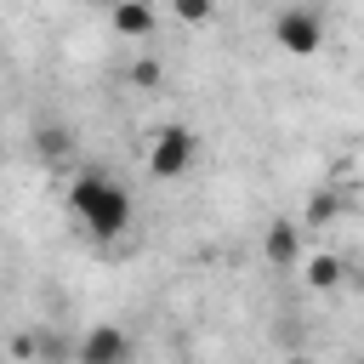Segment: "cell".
<instances>
[{
	"mask_svg": "<svg viewBox=\"0 0 364 364\" xmlns=\"http://www.w3.org/2000/svg\"><path fill=\"white\" fill-rule=\"evenodd\" d=\"M262 256H267L273 267H290V262L301 256V228H296V222H273L267 239H262Z\"/></svg>",
	"mask_w": 364,
	"mask_h": 364,
	"instance_id": "5b68a950",
	"label": "cell"
},
{
	"mask_svg": "<svg viewBox=\"0 0 364 364\" xmlns=\"http://www.w3.org/2000/svg\"><path fill=\"white\" fill-rule=\"evenodd\" d=\"M68 205H74V216L85 222L91 239H119V233L131 228V199H125V188L108 182L102 171L74 176V182H68Z\"/></svg>",
	"mask_w": 364,
	"mask_h": 364,
	"instance_id": "6da1fadb",
	"label": "cell"
},
{
	"mask_svg": "<svg viewBox=\"0 0 364 364\" xmlns=\"http://www.w3.org/2000/svg\"><path fill=\"white\" fill-rule=\"evenodd\" d=\"M108 11H114V34H125V40H148L154 34V6L148 0H119Z\"/></svg>",
	"mask_w": 364,
	"mask_h": 364,
	"instance_id": "8992f818",
	"label": "cell"
},
{
	"mask_svg": "<svg viewBox=\"0 0 364 364\" xmlns=\"http://www.w3.org/2000/svg\"><path fill=\"white\" fill-rule=\"evenodd\" d=\"M40 154H46V159H63V154H68V131H63V125H46V131H40Z\"/></svg>",
	"mask_w": 364,
	"mask_h": 364,
	"instance_id": "9c48e42d",
	"label": "cell"
},
{
	"mask_svg": "<svg viewBox=\"0 0 364 364\" xmlns=\"http://www.w3.org/2000/svg\"><path fill=\"white\" fill-rule=\"evenodd\" d=\"M341 273H347V262H341V256H330V250L307 256V284H313V290H330V284H341Z\"/></svg>",
	"mask_w": 364,
	"mask_h": 364,
	"instance_id": "52a82bcc",
	"label": "cell"
},
{
	"mask_svg": "<svg viewBox=\"0 0 364 364\" xmlns=\"http://www.w3.org/2000/svg\"><path fill=\"white\" fill-rule=\"evenodd\" d=\"M91 6H119V0H91Z\"/></svg>",
	"mask_w": 364,
	"mask_h": 364,
	"instance_id": "5bb4252c",
	"label": "cell"
},
{
	"mask_svg": "<svg viewBox=\"0 0 364 364\" xmlns=\"http://www.w3.org/2000/svg\"><path fill=\"white\" fill-rule=\"evenodd\" d=\"M34 353H40L46 364H68V341H63V336H46V330H40V341H34Z\"/></svg>",
	"mask_w": 364,
	"mask_h": 364,
	"instance_id": "30bf717a",
	"label": "cell"
},
{
	"mask_svg": "<svg viewBox=\"0 0 364 364\" xmlns=\"http://www.w3.org/2000/svg\"><path fill=\"white\" fill-rule=\"evenodd\" d=\"M74 364H131V336L119 324H91L74 347Z\"/></svg>",
	"mask_w": 364,
	"mask_h": 364,
	"instance_id": "277c9868",
	"label": "cell"
},
{
	"mask_svg": "<svg viewBox=\"0 0 364 364\" xmlns=\"http://www.w3.org/2000/svg\"><path fill=\"white\" fill-rule=\"evenodd\" d=\"M284 364H313V358H301V353H296V358H284Z\"/></svg>",
	"mask_w": 364,
	"mask_h": 364,
	"instance_id": "4fadbf2b",
	"label": "cell"
},
{
	"mask_svg": "<svg viewBox=\"0 0 364 364\" xmlns=\"http://www.w3.org/2000/svg\"><path fill=\"white\" fill-rule=\"evenodd\" d=\"M336 210H341V199H336L330 188H318V193L307 199V222H301V228H324V222H336Z\"/></svg>",
	"mask_w": 364,
	"mask_h": 364,
	"instance_id": "ba28073f",
	"label": "cell"
},
{
	"mask_svg": "<svg viewBox=\"0 0 364 364\" xmlns=\"http://www.w3.org/2000/svg\"><path fill=\"white\" fill-rule=\"evenodd\" d=\"M273 46H284L290 57H313L324 46V17L307 11V6H284L273 17Z\"/></svg>",
	"mask_w": 364,
	"mask_h": 364,
	"instance_id": "3957f363",
	"label": "cell"
},
{
	"mask_svg": "<svg viewBox=\"0 0 364 364\" xmlns=\"http://www.w3.org/2000/svg\"><path fill=\"white\" fill-rule=\"evenodd\" d=\"M193 154H199V136H193L188 125H159L154 142H148V171H154L159 182H176V176L193 165Z\"/></svg>",
	"mask_w": 364,
	"mask_h": 364,
	"instance_id": "7a4b0ae2",
	"label": "cell"
},
{
	"mask_svg": "<svg viewBox=\"0 0 364 364\" xmlns=\"http://www.w3.org/2000/svg\"><path fill=\"white\" fill-rule=\"evenodd\" d=\"M131 85H159V63H131Z\"/></svg>",
	"mask_w": 364,
	"mask_h": 364,
	"instance_id": "7c38bea8",
	"label": "cell"
},
{
	"mask_svg": "<svg viewBox=\"0 0 364 364\" xmlns=\"http://www.w3.org/2000/svg\"><path fill=\"white\" fill-rule=\"evenodd\" d=\"M171 11H176L182 23H205V17L216 11V0H171Z\"/></svg>",
	"mask_w": 364,
	"mask_h": 364,
	"instance_id": "8fae6325",
	"label": "cell"
}]
</instances>
